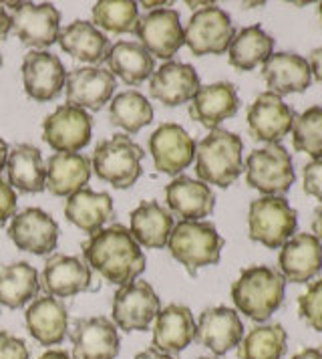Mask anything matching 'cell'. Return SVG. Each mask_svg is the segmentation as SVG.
Returning a JSON list of instances; mask_svg holds the SVG:
<instances>
[{"instance_id": "4316f807", "label": "cell", "mask_w": 322, "mask_h": 359, "mask_svg": "<svg viewBox=\"0 0 322 359\" xmlns=\"http://www.w3.org/2000/svg\"><path fill=\"white\" fill-rule=\"evenodd\" d=\"M195 339V321L190 307L167 305L153 321V347L163 353L176 355Z\"/></svg>"}, {"instance_id": "3957f363", "label": "cell", "mask_w": 322, "mask_h": 359, "mask_svg": "<svg viewBox=\"0 0 322 359\" xmlns=\"http://www.w3.org/2000/svg\"><path fill=\"white\" fill-rule=\"evenodd\" d=\"M244 142L227 130H211L195 144V174L200 182L227 188L240 178L244 170Z\"/></svg>"}, {"instance_id": "60d3db41", "label": "cell", "mask_w": 322, "mask_h": 359, "mask_svg": "<svg viewBox=\"0 0 322 359\" xmlns=\"http://www.w3.org/2000/svg\"><path fill=\"white\" fill-rule=\"evenodd\" d=\"M0 359H31V351L27 343L16 335L0 331Z\"/></svg>"}, {"instance_id": "ba28073f", "label": "cell", "mask_w": 322, "mask_h": 359, "mask_svg": "<svg viewBox=\"0 0 322 359\" xmlns=\"http://www.w3.org/2000/svg\"><path fill=\"white\" fill-rule=\"evenodd\" d=\"M13 31L22 45L45 50L59 41L61 33V13L55 4L43 2H8Z\"/></svg>"}, {"instance_id": "b9f144b4", "label": "cell", "mask_w": 322, "mask_h": 359, "mask_svg": "<svg viewBox=\"0 0 322 359\" xmlns=\"http://www.w3.org/2000/svg\"><path fill=\"white\" fill-rule=\"evenodd\" d=\"M302 188L308 196H314L322 202V160H312L304 165Z\"/></svg>"}, {"instance_id": "52a82bcc", "label": "cell", "mask_w": 322, "mask_h": 359, "mask_svg": "<svg viewBox=\"0 0 322 359\" xmlns=\"http://www.w3.org/2000/svg\"><path fill=\"white\" fill-rule=\"evenodd\" d=\"M244 170L248 186L262 192L264 196L286 194L296 180L288 149L280 144L254 149L248 156Z\"/></svg>"}, {"instance_id": "f907efd6", "label": "cell", "mask_w": 322, "mask_h": 359, "mask_svg": "<svg viewBox=\"0 0 322 359\" xmlns=\"http://www.w3.org/2000/svg\"><path fill=\"white\" fill-rule=\"evenodd\" d=\"M8 146H6V142L0 137V174H2V170H6V160H8Z\"/></svg>"}, {"instance_id": "cb8c5ba5", "label": "cell", "mask_w": 322, "mask_h": 359, "mask_svg": "<svg viewBox=\"0 0 322 359\" xmlns=\"http://www.w3.org/2000/svg\"><path fill=\"white\" fill-rule=\"evenodd\" d=\"M262 77L270 91L278 97L290 95V93H302L312 83L310 65L304 57L296 53H272L264 65H262Z\"/></svg>"}, {"instance_id": "8fae6325", "label": "cell", "mask_w": 322, "mask_h": 359, "mask_svg": "<svg viewBox=\"0 0 322 359\" xmlns=\"http://www.w3.org/2000/svg\"><path fill=\"white\" fill-rule=\"evenodd\" d=\"M246 119H248L250 135L258 142L272 146V144H280L292 131L296 111L276 93L264 91L248 107Z\"/></svg>"}, {"instance_id": "f35d334b", "label": "cell", "mask_w": 322, "mask_h": 359, "mask_svg": "<svg viewBox=\"0 0 322 359\" xmlns=\"http://www.w3.org/2000/svg\"><path fill=\"white\" fill-rule=\"evenodd\" d=\"M292 144L296 151L322 160V107L314 105L296 115L292 126Z\"/></svg>"}, {"instance_id": "484cf974", "label": "cell", "mask_w": 322, "mask_h": 359, "mask_svg": "<svg viewBox=\"0 0 322 359\" xmlns=\"http://www.w3.org/2000/svg\"><path fill=\"white\" fill-rule=\"evenodd\" d=\"M24 323L41 345H59L69 333V313L61 299L50 294L36 297L24 313Z\"/></svg>"}, {"instance_id": "f5cc1de1", "label": "cell", "mask_w": 322, "mask_h": 359, "mask_svg": "<svg viewBox=\"0 0 322 359\" xmlns=\"http://www.w3.org/2000/svg\"><path fill=\"white\" fill-rule=\"evenodd\" d=\"M318 15H321V20H322V2L318 4Z\"/></svg>"}, {"instance_id": "11a10c76", "label": "cell", "mask_w": 322, "mask_h": 359, "mask_svg": "<svg viewBox=\"0 0 322 359\" xmlns=\"http://www.w3.org/2000/svg\"><path fill=\"white\" fill-rule=\"evenodd\" d=\"M0 67H2V55H0Z\"/></svg>"}, {"instance_id": "7dc6e473", "label": "cell", "mask_w": 322, "mask_h": 359, "mask_svg": "<svg viewBox=\"0 0 322 359\" xmlns=\"http://www.w3.org/2000/svg\"><path fill=\"white\" fill-rule=\"evenodd\" d=\"M290 359H322V345L321 347H306Z\"/></svg>"}, {"instance_id": "277c9868", "label": "cell", "mask_w": 322, "mask_h": 359, "mask_svg": "<svg viewBox=\"0 0 322 359\" xmlns=\"http://www.w3.org/2000/svg\"><path fill=\"white\" fill-rule=\"evenodd\" d=\"M167 248L172 257L179 264H183V269L192 277H195L200 269L220 262L224 238L220 236V232L211 222L181 220L172 230Z\"/></svg>"}, {"instance_id": "8d00e7d4", "label": "cell", "mask_w": 322, "mask_h": 359, "mask_svg": "<svg viewBox=\"0 0 322 359\" xmlns=\"http://www.w3.org/2000/svg\"><path fill=\"white\" fill-rule=\"evenodd\" d=\"M288 333L280 323L254 327L238 345L240 359H282L286 353Z\"/></svg>"}, {"instance_id": "db71d44e", "label": "cell", "mask_w": 322, "mask_h": 359, "mask_svg": "<svg viewBox=\"0 0 322 359\" xmlns=\"http://www.w3.org/2000/svg\"><path fill=\"white\" fill-rule=\"evenodd\" d=\"M197 359H222V358H197Z\"/></svg>"}, {"instance_id": "74e56055", "label": "cell", "mask_w": 322, "mask_h": 359, "mask_svg": "<svg viewBox=\"0 0 322 359\" xmlns=\"http://www.w3.org/2000/svg\"><path fill=\"white\" fill-rule=\"evenodd\" d=\"M93 25L111 34L135 33L139 22V6L131 0H101L93 6Z\"/></svg>"}, {"instance_id": "83f0119b", "label": "cell", "mask_w": 322, "mask_h": 359, "mask_svg": "<svg viewBox=\"0 0 322 359\" xmlns=\"http://www.w3.org/2000/svg\"><path fill=\"white\" fill-rule=\"evenodd\" d=\"M91 160L83 154L59 151L47 162V190L55 196H71L83 190L91 180Z\"/></svg>"}, {"instance_id": "1f68e13d", "label": "cell", "mask_w": 322, "mask_h": 359, "mask_svg": "<svg viewBox=\"0 0 322 359\" xmlns=\"http://www.w3.org/2000/svg\"><path fill=\"white\" fill-rule=\"evenodd\" d=\"M6 174L8 184L24 194H36L47 188V165L43 163L41 149L31 144H18L8 151Z\"/></svg>"}, {"instance_id": "5bb4252c", "label": "cell", "mask_w": 322, "mask_h": 359, "mask_svg": "<svg viewBox=\"0 0 322 359\" xmlns=\"http://www.w3.org/2000/svg\"><path fill=\"white\" fill-rule=\"evenodd\" d=\"M117 81L111 71L103 67H79L66 75L64 95L66 105L79 107L85 111L103 109L115 93Z\"/></svg>"}, {"instance_id": "4dcf8cb0", "label": "cell", "mask_w": 322, "mask_h": 359, "mask_svg": "<svg viewBox=\"0 0 322 359\" xmlns=\"http://www.w3.org/2000/svg\"><path fill=\"white\" fill-rule=\"evenodd\" d=\"M59 45L73 59L89 65L103 63L111 49L109 39L93 22L87 20H75L69 27H64L59 33Z\"/></svg>"}, {"instance_id": "d4e9b609", "label": "cell", "mask_w": 322, "mask_h": 359, "mask_svg": "<svg viewBox=\"0 0 322 359\" xmlns=\"http://www.w3.org/2000/svg\"><path fill=\"white\" fill-rule=\"evenodd\" d=\"M165 202L181 220H202L214 212L216 196L208 184L190 176H177L165 186Z\"/></svg>"}, {"instance_id": "d6a6232c", "label": "cell", "mask_w": 322, "mask_h": 359, "mask_svg": "<svg viewBox=\"0 0 322 359\" xmlns=\"http://www.w3.org/2000/svg\"><path fill=\"white\" fill-rule=\"evenodd\" d=\"M107 65L113 77H119L127 85H139L145 79H149L155 71V61L147 50L133 41H121L115 43L109 55H107Z\"/></svg>"}, {"instance_id": "4fadbf2b", "label": "cell", "mask_w": 322, "mask_h": 359, "mask_svg": "<svg viewBox=\"0 0 322 359\" xmlns=\"http://www.w3.org/2000/svg\"><path fill=\"white\" fill-rule=\"evenodd\" d=\"M135 34L139 45L158 59H172L183 47V27L174 8H158L139 17Z\"/></svg>"}, {"instance_id": "8992f818", "label": "cell", "mask_w": 322, "mask_h": 359, "mask_svg": "<svg viewBox=\"0 0 322 359\" xmlns=\"http://www.w3.org/2000/svg\"><path fill=\"white\" fill-rule=\"evenodd\" d=\"M298 216L284 196H262L248 208V234L266 248H282L296 232Z\"/></svg>"}, {"instance_id": "44dd1931", "label": "cell", "mask_w": 322, "mask_h": 359, "mask_svg": "<svg viewBox=\"0 0 322 359\" xmlns=\"http://www.w3.org/2000/svg\"><path fill=\"white\" fill-rule=\"evenodd\" d=\"M38 280H41V287L50 297L66 299V297H75L87 291L93 283V273L87 266V262L77 257L52 255L45 262L43 275Z\"/></svg>"}, {"instance_id": "681fc988", "label": "cell", "mask_w": 322, "mask_h": 359, "mask_svg": "<svg viewBox=\"0 0 322 359\" xmlns=\"http://www.w3.org/2000/svg\"><path fill=\"white\" fill-rule=\"evenodd\" d=\"M36 359H73L66 351H63V349H48L47 353H43L41 358Z\"/></svg>"}, {"instance_id": "30bf717a", "label": "cell", "mask_w": 322, "mask_h": 359, "mask_svg": "<svg viewBox=\"0 0 322 359\" xmlns=\"http://www.w3.org/2000/svg\"><path fill=\"white\" fill-rule=\"evenodd\" d=\"M160 311V297L145 280H133L113 294V323L127 333L149 329Z\"/></svg>"}, {"instance_id": "ffe728a7", "label": "cell", "mask_w": 322, "mask_h": 359, "mask_svg": "<svg viewBox=\"0 0 322 359\" xmlns=\"http://www.w3.org/2000/svg\"><path fill=\"white\" fill-rule=\"evenodd\" d=\"M278 264L284 280L308 283L322 271V243L310 232H298L282 245Z\"/></svg>"}, {"instance_id": "836d02e7", "label": "cell", "mask_w": 322, "mask_h": 359, "mask_svg": "<svg viewBox=\"0 0 322 359\" xmlns=\"http://www.w3.org/2000/svg\"><path fill=\"white\" fill-rule=\"evenodd\" d=\"M38 289V273L29 262H13L0 271V305L8 309H20L34 301Z\"/></svg>"}, {"instance_id": "e0dca14e", "label": "cell", "mask_w": 322, "mask_h": 359, "mask_svg": "<svg viewBox=\"0 0 322 359\" xmlns=\"http://www.w3.org/2000/svg\"><path fill=\"white\" fill-rule=\"evenodd\" d=\"M73 359H115L119 355V331L107 317H83L71 327Z\"/></svg>"}, {"instance_id": "7a4b0ae2", "label": "cell", "mask_w": 322, "mask_h": 359, "mask_svg": "<svg viewBox=\"0 0 322 359\" xmlns=\"http://www.w3.org/2000/svg\"><path fill=\"white\" fill-rule=\"evenodd\" d=\"M286 280L272 266H248L232 285V301L248 319L264 323L284 303Z\"/></svg>"}, {"instance_id": "6da1fadb", "label": "cell", "mask_w": 322, "mask_h": 359, "mask_svg": "<svg viewBox=\"0 0 322 359\" xmlns=\"http://www.w3.org/2000/svg\"><path fill=\"white\" fill-rule=\"evenodd\" d=\"M83 257L91 271L117 287L133 283L145 271V255L125 226L97 230L83 243Z\"/></svg>"}, {"instance_id": "c3c4849f", "label": "cell", "mask_w": 322, "mask_h": 359, "mask_svg": "<svg viewBox=\"0 0 322 359\" xmlns=\"http://www.w3.org/2000/svg\"><path fill=\"white\" fill-rule=\"evenodd\" d=\"M312 232L314 236L322 243V204L314 210V218H312Z\"/></svg>"}, {"instance_id": "d6986e66", "label": "cell", "mask_w": 322, "mask_h": 359, "mask_svg": "<svg viewBox=\"0 0 322 359\" xmlns=\"http://www.w3.org/2000/svg\"><path fill=\"white\" fill-rule=\"evenodd\" d=\"M244 339V323L236 309L230 307H209L195 323V341L220 358Z\"/></svg>"}, {"instance_id": "9c48e42d", "label": "cell", "mask_w": 322, "mask_h": 359, "mask_svg": "<svg viewBox=\"0 0 322 359\" xmlns=\"http://www.w3.org/2000/svg\"><path fill=\"white\" fill-rule=\"evenodd\" d=\"M236 34L230 15L220 6L211 4L200 8L188 20L183 29V45L195 57L204 55H222L230 49V43Z\"/></svg>"}, {"instance_id": "d590c367", "label": "cell", "mask_w": 322, "mask_h": 359, "mask_svg": "<svg viewBox=\"0 0 322 359\" xmlns=\"http://www.w3.org/2000/svg\"><path fill=\"white\" fill-rule=\"evenodd\" d=\"M109 121H111V126L121 128L127 133H137L153 121V107L139 91L129 89V91L115 95V99L111 101Z\"/></svg>"}, {"instance_id": "7402d4cb", "label": "cell", "mask_w": 322, "mask_h": 359, "mask_svg": "<svg viewBox=\"0 0 322 359\" xmlns=\"http://www.w3.org/2000/svg\"><path fill=\"white\" fill-rule=\"evenodd\" d=\"M240 109V97L232 83L218 81L202 85L190 103V115L193 121L208 130H218V126L234 117Z\"/></svg>"}, {"instance_id": "7c38bea8", "label": "cell", "mask_w": 322, "mask_h": 359, "mask_svg": "<svg viewBox=\"0 0 322 359\" xmlns=\"http://www.w3.org/2000/svg\"><path fill=\"white\" fill-rule=\"evenodd\" d=\"M93 133V119L85 109L73 105H61L48 115L43 123V140L52 149L79 154L87 147Z\"/></svg>"}, {"instance_id": "5b68a950", "label": "cell", "mask_w": 322, "mask_h": 359, "mask_svg": "<svg viewBox=\"0 0 322 359\" xmlns=\"http://www.w3.org/2000/svg\"><path fill=\"white\" fill-rule=\"evenodd\" d=\"M144 149L127 135L117 133L109 140L99 142L93 149V172L117 190L131 188L141 176Z\"/></svg>"}, {"instance_id": "ab89813d", "label": "cell", "mask_w": 322, "mask_h": 359, "mask_svg": "<svg viewBox=\"0 0 322 359\" xmlns=\"http://www.w3.org/2000/svg\"><path fill=\"white\" fill-rule=\"evenodd\" d=\"M298 313L314 331L322 333V278L310 283L306 293L298 297Z\"/></svg>"}, {"instance_id": "7bdbcfd3", "label": "cell", "mask_w": 322, "mask_h": 359, "mask_svg": "<svg viewBox=\"0 0 322 359\" xmlns=\"http://www.w3.org/2000/svg\"><path fill=\"white\" fill-rule=\"evenodd\" d=\"M16 212L15 188L0 178V226L6 224Z\"/></svg>"}, {"instance_id": "bcb514c9", "label": "cell", "mask_w": 322, "mask_h": 359, "mask_svg": "<svg viewBox=\"0 0 322 359\" xmlns=\"http://www.w3.org/2000/svg\"><path fill=\"white\" fill-rule=\"evenodd\" d=\"M135 359H179L176 355H172V353H163V351H158L155 347H149V349H145L141 353H137Z\"/></svg>"}, {"instance_id": "2e32d148", "label": "cell", "mask_w": 322, "mask_h": 359, "mask_svg": "<svg viewBox=\"0 0 322 359\" xmlns=\"http://www.w3.org/2000/svg\"><path fill=\"white\" fill-rule=\"evenodd\" d=\"M8 238L16 248L36 257L50 255L59 245V224L52 216L41 208H27L13 216Z\"/></svg>"}, {"instance_id": "9a60e30c", "label": "cell", "mask_w": 322, "mask_h": 359, "mask_svg": "<svg viewBox=\"0 0 322 359\" xmlns=\"http://www.w3.org/2000/svg\"><path fill=\"white\" fill-rule=\"evenodd\" d=\"M149 151L158 172L167 176H177L193 162L195 142L181 126L161 123L149 135Z\"/></svg>"}, {"instance_id": "603a6c76", "label": "cell", "mask_w": 322, "mask_h": 359, "mask_svg": "<svg viewBox=\"0 0 322 359\" xmlns=\"http://www.w3.org/2000/svg\"><path fill=\"white\" fill-rule=\"evenodd\" d=\"M200 87L202 85L195 69L176 61L161 65L149 77V95L165 107H177L192 101Z\"/></svg>"}, {"instance_id": "ee69618b", "label": "cell", "mask_w": 322, "mask_h": 359, "mask_svg": "<svg viewBox=\"0 0 322 359\" xmlns=\"http://www.w3.org/2000/svg\"><path fill=\"white\" fill-rule=\"evenodd\" d=\"M308 65H310V73L312 77L318 83H322V47L314 49L310 53V59H308Z\"/></svg>"}, {"instance_id": "816d5d0a", "label": "cell", "mask_w": 322, "mask_h": 359, "mask_svg": "<svg viewBox=\"0 0 322 359\" xmlns=\"http://www.w3.org/2000/svg\"><path fill=\"white\" fill-rule=\"evenodd\" d=\"M172 2H141V4H137V6H141L145 11H158L161 6H169Z\"/></svg>"}, {"instance_id": "ac0fdd59", "label": "cell", "mask_w": 322, "mask_h": 359, "mask_svg": "<svg viewBox=\"0 0 322 359\" xmlns=\"http://www.w3.org/2000/svg\"><path fill=\"white\" fill-rule=\"evenodd\" d=\"M20 73L27 95L34 101H52L66 81L64 65L48 50H29L22 59Z\"/></svg>"}, {"instance_id": "f6af8a7d", "label": "cell", "mask_w": 322, "mask_h": 359, "mask_svg": "<svg viewBox=\"0 0 322 359\" xmlns=\"http://www.w3.org/2000/svg\"><path fill=\"white\" fill-rule=\"evenodd\" d=\"M10 29H13L10 15H8L6 6H4V4H0V39H4L6 34L10 33Z\"/></svg>"}, {"instance_id": "f1b7e54d", "label": "cell", "mask_w": 322, "mask_h": 359, "mask_svg": "<svg viewBox=\"0 0 322 359\" xmlns=\"http://www.w3.org/2000/svg\"><path fill=\"white\" fill-rule=\"evenodd\" d=\"M176 226L174 216L155 200H145L133 212L129 222V232L145 248H163L167 246L169 234Z\"/></svg>"}, {"instance_id": "e575fe53", "label": "cell", "mask_w": 322, "mask_h": 359, "mask_svg": "<svg viewBox=\"0 0 322 359\" xmlns=\"http://www.w3.org/2000/svg\"><path fill=\"white\" fill-rule=\"evenodd\" d=\"M274 53V39L262 27H246L240 33L234 34L227 59L230 65L238 71H252L258 65H264V61Z\"/></svg>"}, {"instance_id": "f546056e", "label": "cell", "mask_w": 322, "mask_h": 359, "mask_svg": "<svg viewBox=\"0 0 322 359\" xmlns=\"http://www.w3.org/2000/svg\"><path fill=\"white\" fill-rule=\"evenodd\" d=\"M64 216L71 224L91 236L97 230L105 229L107 220L113 216V200L107 192L83 188L66 198Z\"/></svg>"}]
</instances>
